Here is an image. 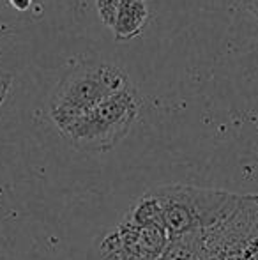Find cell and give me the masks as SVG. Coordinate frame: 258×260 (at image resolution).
Segmentation results:
<instances>
[{
  "instance_id": "10",
  "label": "cell",
  "mask_w": 258,
  "mask_h": 260,
  "mask_svg": "<svg viewBox=\"0 0 258 260\" xmlns=\"http://www.w3.org/2000/svg\"><path fill=\"white\" fill-rule=\"evenodd\" d=\"M11 85H13V76H11L9 73L0 71V106L6 101L7 94H9V90H11Z\"/></svg>"
},
{
  "instance_id": "3",
  "label": "cell",
  "mask_w": 258,
  "mask_h": 260,
  "mask_svg": "<svg viewBox=\"0 0 258 260\" xmlns=\"http://www.w3.org/2000/svg\"><path fill=\"white\" fill-rule=\"evenodd\" d=\"M138 103L133 85L112 96L59 127L60 135L72 149L87 154L108 152L122 142L136 122Z\"/></svg>"
},
{
  "instance_id": "12",
  "label": "cell",
  "mask_w": 258,
  "mask_h": 260,
  "mask_svg": "<svg viewBox=\"0 0 258 260\" xmlns=\"http://www.w3.org/2000/svg\"><path fill=\"white\" fill-rule=\"evenodd\" d=\"M242 2H244V6L248 7L255 16H258V0H242Z\"/></svg>"
},
{
  "instance_id": "8",
  "label": "cell",
  "mask_w": 258,
  "mask_h": 260,
  "mask_svg": "<svg viewBox=\"0 0 258 260\" xmlns=\"http://www.w3.org/2000/svg\"><path fill=\"white\" fill-rule=\"evenodd\" d=\"M92 260H141V258L126 253L124 250H121V248H117L115 244H112L110 241L103 236L99 239V243H96V246H94Z\"/></svg>"
},
{
  "instance_id": "9",
  "label": "cell",
  "mask_w": 258,
  "mask_h": 260,
  "mask_svg": "<svg viewBox=\"0 0 258 260\" xmlns=\"http://www.w3.org/2000/svg\"><path fill=\"white\" fill-rule=\"evenodd\" d=\"M122 4V0H96V7L97 13H99V18L106 27H112L114 23V18L117 14L119 6Z\"/></svg>"
},
{
  "instance_id": "7",
  "label": "cell",
  "mask_w": 258,
  "mask_h": 260,
  "mask_svg": "<svg viewBox=\"0 0 258 260\" xmlns=\"http://www.w3.org/2000/svg\"><path fill=\"white\" fill-rule=\"evenodd\" d=\"M159 260H203L200 248V232L172 237Z\"/></svg>"
},
{
  "instance_id": "4",
  "label": "cell",
  "mask_w": 258,
  "mask_h": 260,
  "mask_svg": "<svg viewBox=\"0 0 258 260\" xmlns=\"http://www.w3.org/2000/svg\"><path fill=\"white\" fill-rule=\"evenodd\" d=\"M203 260H258V195H244L217 225L200 232Z\"/></svg>"
},
{
  "instance_id": "2",
  "label": "cell",
  "mask_w": 258,
  "mask_h": 260,
  "mask_svg": "<svg viewBox=\"0 0 258 260\" xmlns=\"http://www.w3.org/2000/svg\"><path fill=\"white\" fill-rule=\"evenodd\" d=\"M128 87H131L128 75L117 66L96 60L82 62L65 73L52 92L50 117L59 129Z\"/></svg>"
},
{
  "instance_id": "11",
  "label": "cell",
  "mask_w": 258,
  "mask_h": 260,
  "mask_svg": "<svg viewBox=\"0 0 258 260\" xmlns=\"http://www.w3.org/2000/svg\"><path fill=\"white\" fill-rule=\"evenodd\" d=\"M9 4L16 11H27L32 6V0H9Z\"/></svg>"
},
{
  "instance_id": "6",
  "label": "cell",
  "mask_w": 258,
  "mask_h": 260,
  "mask_svg": "<svg viewBox=\"0 0 258 260\" xmlns=\"http://www.w3.org/2000/svg\"><path fill=\"white\" fill-rule=\"evenodd\" d=\"M149 20L147 0H122L112 23L114 36L119 41L133 39L141 34Z\"/></svg>"
},
{
  "instance_id": "1",
  "label": "cell",
  "mask_w": 258,
  "mask_h": 260,
  "mask_svg": "<svg viewBox=\"0 0 258 260\" xmlns=\"http://www.w3.org/2000/svg\"><path fill=\"white\" fill-rule=\"evenodd\" d=\"M161 207V225L172 237L196 234L223 221L239 207V193L190 184H165L151 188Z\"/></svg>"
},
{
  "instance_id": "5",
  "label": "cell",
  "mask_w": 258,
  "mask_h": 260,
  "mask_svg": "<svg viewBox=\"0 0 258 260\" xmlns=\"http://www.w3.org/2000/svg\"><path fill=\"white\" fill-rule=\"evenodd\" d=\"M104 237L126 253L141 260H159L170 243L168 232L163 226H136L128 219H122L115 229L104 234Z\"/></svg>"
}]
</instances>
